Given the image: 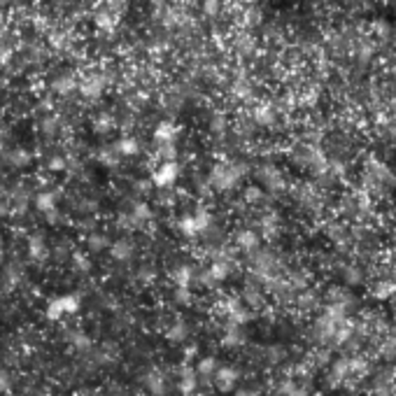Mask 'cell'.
<instances>
[{"mask_svg":"<svg viewBox=\"0 0 396 396\" xmlns=\"http://www.w3.org/2000/svg\"><path fill=\"white\" fill-rule=\"evenodd\" d=\"M242 175H245V166H240V163H226V166H215L208 182L217 191H231L240 182Z\"/></svg>","mask_w":396,"mask_h":396,"instance_id":"1","label":"cell"},{"mask_svg":"<svg viewBox=\"0 0 396 396\" xmlns=\"http://www.w3.org/2000/svg\"><path fill=\"white\" fill-rule=\"evenodd\" d=\"M180 177V166H177V161H163L159 168L152 173V184L159 189H168L175 184V180Z\"/></svg>","mask_w":396,"mask_h":396,"instance_id":"2","label":"cell"},{"mask_svg":"<svg viewBox=\"0 0 396 396\" xmlns=\"http://www.w3.org/2000/svg\"><path fill=\"white\" fill-rule=\"evenodd\" d=\"M238 370L231 368V366H224V368H217L215 375H212V382H215V387L222 394H226V391H231L235 387V380H238Z\"/></svg>","mask_w":396,"mask_h":396,"instance_id":"3","label":"cell"},{"mask_svg":"<svg viewBox=\"0 0 396 396\" xmlns=\"http://www.w3.org/2000/svg\"><path fill=\"white\" fill-rule=\"evenodd\" d=\"M177 389L182 396H191L198 391V375H196L194 368H187L182 366L180 368V380H177Z\"/></svg>","mask_w":396,"mask_h":396,"instance_id":"4","label":"cell"},{"mask_svg":"<svg viewBox=\"0 0 396 396\" xmlns=\"http://www.w3.org/2000/svg\"><path fill=\"white\" fill-rule=\"evenodd\" d=\"M145 387H147V391L152 396H166V391H168L166 377H163L161 370H156V368L145 373Z\"/></svg>","mask_w":396,"mask_h":396,"instance_id":"5","label":"cell"},{"mask_svg":"<svg viewBox=\"0 0 396 396\" xmlns=\"http://www.w3.org/2000/svg\"><path fill=\"white\" fill-rule=\"evenodd\" d=\"M28 256L38 263L47 261L49 247H47V240H45L42 235H31V238H28Z\"/></svg>","mask_w":396,"mask_h":396,"instance_id":"6","label":"cell"},{"mask_svg":"<svg viewBox=\"0 0 396 396\" xmlns=\"http://www.w3.org/2000/svg\"><path fill=\"white\" fill-rule=\"evenodd\" d=\"M110 256H112L114 261H119V263L131 261V259H133V242H128L126 238L110 242Z\"/></svg>","mask_w":396,"mask_h":396,"instance_id":"7","label":"cell"},{"mask_svg":"<svg viewBox=\"0 0 396 396\" xmlns=\"http://www.w3.org/2000/svg\"><path fill=\"white\" fill-rule=\"evenodd\" d=\"M177 133H180L177 124H173V121H161V124H156V128H154V140L159 142V145H170V142H175Z\"/></svg>","mask_w":396,"mask_h":396,"instance_id":"8","label":"cell"},{"mask_svg":"<svg viewBox=\"0 0 396 396\" xmlns=\"http://www.w3.org/2000/svg\"><path fill=\"white\" fill-rule=\"evenodd\" d=\"M35 208L40 210L42 215H47L52 210L59 208V191H52V189H45L35 196Z\"/></svg>","mask_w":396,"mask_h":396,"instance_id":"9","label":"cell"},{"mask_svg":"<svg viewBox=\"0 0 396 396\" xmlns=\"http://www.w3.org/2000/svg\"><path fill=\"white\" fill-rule=\"evenodd\" d=\"M103 87H105L103 77H96V75H91V77H87V80H82L77 84V89H80V94L84 98H98L103 94Z\"/></svg>","mask_w":396,"mask_h":396,"instance_id":"10","label":"cell"},{"mask_svg":"<svg viewBox=\"0 0 396 396\" xmlns=\"http://www.w3.org/2000/svg\"><path fill=\"white\" fill-rule=\"evenodd\" d=\"M235 245L240 249H245V252H254L256 245H259V235H256L252 228H242V231H238V235H235Z\"/></svg>","mask_w":396,"mask_h":396,"instance_id":"11","label":"cell"},{"mask_svg":"<svg viewBox=\"0 0 396 396\" xmlns=\"http://www.w3.org/2000/svg\"><path fill=\"white\" fill-rule=\"evenodd\" d=\"M112 149L119 156H135L138 152H140V142L135 140L133 135H124V138H121V140L117 142Z\"/></svg>","mask_w":396,"mask_h":396,"instance_id":"12","label":"cell"},{"mask_svg":"<svg viewBox=\"0 0 396 396\" xmlns=\"http://www.w3.org/2000/svg\"><path fill=\"white\" fill-rule=\"evenodd\" d=\"M210 277L215 280V282H222V280H226L228 275H231V259H217V261L210 263L208 268Z\"/></svg>","mask_w":396,"mask_h":396,"instance_id":"13","label":"cell"},{"mask_svg":"<svg viewBox=\"0 0 396 396\" xmlns=\"http://www.w3.org/2000/svg\"><path fill=\"white\" fill-rule=\"evenodd\" d=\"M245 342V333H242L240 326L235 324H226V331H224V338H222V345L224 347H238Z\"/></svg>","mask_w":396,"mask_h":396,"instance_id":"14","label":"cell"},{"mask_svg":"<svg viewBox=\"0 0 396 396\" xmlns=\"http://www.w3.org/2000/svg\"><path fill=\"white\" fill-rule=\"evenodd\" d=\"M196 280L194 275V268L191 266H187V263H180L177 268L173 270V282L175 287H189V284Z\"/></svg>","mask_w":396,"mask_h":396,"instance_id":"15","label":"cell"},{"mask_svg":"<svg viewBox=\"0 0 396 396\" xmlns=\"http://www.w3.org/2000/svg\"><path fill=\"white\" fill-rule=\"evenodd\" d=\"M189 333H191V329H189V324L184 322V319H177L175 324H170V329L166 331V338H168L170 342H182L187 340Z\"/></svg>","mask_w":396,"mask_h":396,"instance_id":"16","label":"cell"},{"mask_svg":"<svg viewBox=\"0 0 396 396\" xmlns=\"http://www.w3.org/2000/svg\"><path fill=\"white\" fill-rule=\"evenodd\" d=\"M7 161L12 163L14 168H28V166H31V161H33V154H31L28 149L17 147V149H12V152L7 154Z\"/></svg>","mask_w":396,"mask_h":396,"instance_id":"17","label":"cell"},{"mask_svg":"<svg viewBox=\"0 0 396 396\" xmlns=\"http://www.w3.org/2000/svg\"><path fill=\"white\" fill-rule=\"evenodd\" d=\"M128 215L133 217V222L138 224V226H140V224H147L149 219H152V208H149V205H147L145 201H135Z\"/></svg>","mask_w":396,"mask_h":396,"instance_id":"18","label":"cell"},{"mask_svg":"<svg viewBox=\"0 0 396 396\" xmlns=\"http://www.w3.org/2000/svg\"><path fill=\"white\" fill-rule=\"evenodd\" d=\"M191 217H194V224H196V231H198V233H208L210 228H212V224H215L210 210H205V208H198Z\"/></svg>","mask_w":396,"mask_h":396,"instance_id":"19","label":"cell"},{"mask_svg":"<svg viewBox=\"0 0 396 396\" xmlns=\"http://www.w3.org/2000/svg\"><path fill=\"white\" fill-rule=\"evenodd\" d=\"M117 12L114 10H103V12L96 14V26L101 28V31H114V26H117Z\"/></svg>","mask_w":396,"mask_h":396,"instance_id":"20","label":"cell"},{"mask_svg":"<svg viewBox=\"0 0 396 396\" xmlns=\"http://www.w3.org/2000/svg\"><path fill=\"white\" fill-rule=\"evenodd\" d=\"M217 368H219V366H217L215 356H201V359H198V363H196V375H203V377L210 375V377H212Z\"/></svg>","mask_w":396,"mask_h":396,"instance_id":"21","label":"cell"},{"mask_svg":"<svg viewBox=\"0 0 396 396\" xmlns=\"http://www.w3.org/2000/svg\"><path fill=\"white\" fill-rule=\"evenodd\" d=\"M59 303L63 308V315H75L82 305V298L77 294H66V296H59Z\"/></svg>","mask_w":396,"mask_h":396,"instance_id":"22","label":"cell"},{"mask_svg":"<svg viewBox=\"0 0 396 396\" xmlns=\"http://www.w3.org/2000/svg\"><path fill=\"white\" fill-rule=\"evenodd\" d=\"M112 128H114V117H112V114L103 112V114H98V117L94 119V131H96V133L108 135Z\"/></svg>","mask_w":396,"mask_h":396,"instance_id":"23","label":"cell"},{"mask_svg":"<svg viewBox=\"0 0 396 396\" xmlns=\"http://www.w3.org/2000/svg\"><path fill=\"white\" fill-rule=\"evenodd\" d=\"M177 228H180V233L184 235V238H196L198 235V231H196V224H194V217L191 215H184L177 222Z\"/></svg>","mask_w":396,"mask_h":396,"instance_id":"24","label":"cell"},{"mask_svg":"<svg viewBox=\"0 0 396 396\" xmlns=\"http://www.w3.org/2000/svg\"><path fill=\"white\" fill-rule=\"evenodd\" d=\"M68 340L73 342L75 349H89L91 347V338H89L87 333H82V331H70V333H68Z\"/></svg>","mask_w":396,"mask_h":396,"instance_id":"25","label":"cell"},{"mask_svg":"<svg viewBox=\"0 0 396 396\" xmlns=\"http://www.w3.org/2000/svg\"><path fill=\"white\" fill-rule=\"evenodd\" d=\"M156 280V268L152 263H142L138 268V282L140 284H152Z\"/></svg>","mask_w":396,"mask_h":396,"instance_id":"26","label":"cell"},{"mask_svg":"<svg viewBox=\"0 0 396 396\" xmlns=\"http://www.w3.org/2000/svg\"><path fill=\"white\" fill-rule=\"evenodd\" d=\"M173 298L177 305H184V308H187V305H191V301H194V294H191L189 287H175Z\"/></svg>","mask_w":396,"mask_h":396,"instance_id":"27","label":"cell"},{"mask_svg":"<svg viewBox=\"0 0 396 396\" xmlns=\"http://www.w3.org/2000/svg\"><path fill=\"white\" fill-rule=\"evenodd\" d=\"M98 161H101L103 166H108V168H117V166H119V154H117L112 147H110V149H101Z\"/></svg>","mask_w":396,"mask_h":396,"instance_id":"28","label":"cell"},{"mask_svg":"<svg viewBox=\"0 0 396 396\" xmlns=\"http://www.w3.org/2000/svg\"><path fill=\"white\" fill-rule=\"evenodd\" d=\"M45 315H47L49 322H59L61 317H63V308H61L59 298H52V301L47 303V310H45Z\"/></svg>","mask_w":396,"mask_h":396,"instance_id":"29","label":"cell"},{"mask_svg":"<svg viewBox=\"0 0 396 396\" xmlns=\"http://www.w3.org/2000/svg\"><path fill=\"white\" fill-rule=\"evenodd\" d=\"M108 245H110L108 235H103V233H91V235H89V249H94V252H103Z\"/></svg>","mask_w":396,"mask_h":396,"instance_id":"30","label":"cell"},{"mask_svg":"<svg viewBox=\"0 0 396 396\" xmlns=\"http://www.w3.org/2000/svg\"><path fill=\"white\" fill-rule=\"evenodd\" d=\"M56 91L59 94H70V91H75L77 89V82H75V77H70V75H66V77H59L56 80Z\"/></svg>","mask_w":396,"mask_h":396,"instance_id":"31","label":"cell"},{"mask_svg":"<svg viewBox=\"0 0 396 396\" xmlns=\"http://www.w3.org/2000/svg\"><path fill=\"white\" fill-rule=\"evenodd\" d=\"M261 231H263V235L266 238H270V235H275V231H277V217L275 215H266L261 219Z\"/></svg>","mask_w":396,"mask_h":396,"instance_id":"32","label":"cell"},{"mask_svg":"<svg viewBox=\"0 0 396 396\" xmlns=\"http://www.w3.org/2000/svg\"><path fill=\"white\" fill-rule=\"evenodd\" d=\"M159 156H161V161H177V147H175V142H170V145H159Z\"/></svg>","mask_w":396,"mask_h":396,"instance_id":"33","label":"cell"},{"mask_svg":"<svg viewBox=\"0 0 396 396\" xmlns=\"http://www.w3.org/2000/svg\"><path fill=\"white\" fill-rule=\"evenodd\" d=\"M49 173H63V170H68V161L63 159V156H52L47 163Z\"/></svg>","mask_w":396,"mask_h":396,"instance_id":"34","label":"cell"},{"mask_svg":"<svg viewBox=\"0 0 396 396\" xmlns=\"http://www.w3.org/2000/svg\"><path fill=\"white\" fill-rule=\"evenodd\" d=\"M73 263H75V270H80V273H89V270H91V261H89L82 252H77V254L73 256Z\"/></svg>","mask_w":396,"mask_h":396,"instance_id":"35","label":"cell"},{"mask_svg":"<svg viewBox=\"0 0 396 396\" xmlns=\"http://www.w3.org/2000/svg\"><path fill=\"white\" fill-rule=\"evenodd\" d=\"M263 198V191L259 187H247L245 189V203H259Z\"/></svg>","mask_w":396,"mask_h":396,"instance_id":"36","label":"cell"},{"mask_svg":"<svg viewBox=\"0 0 396 396\" xmlns=\"http://www.w3.org/2000/svg\"><path fill=\"white\" fill-rule=\"evenodd\" d=\"M152 187H154V184H152L149 180H138V182H135V191H138L140 196L149 194V191H152Z\"/></svg>","mask_w":396,"mask_h":396,"instance_id":"37","label":"cell"},{"mask_svg":"<svg viewBox=\"0 0 396 396\" xmlns=\"http://www.w3.org/2000/svg\"><path fill=\"white\" fill-rule=\"evenodd\" d=\"M256 121H259V124H270V121H273V114H270V110H266V108L256 110Z\"/></svg>","mask_w":396,"mask_h":396,"instance_id":"38","label":"cell"},{"mask_svg":"<svg viewBox=\"0 0 396 396\" xmlns=\"http://www.w3.org/2000/svg\"><path fill=\"white\" fill-rule=\"evenodd\" d=\"M117 222H119V228H135V226H138V224L133 222V217L128 215V212H126V215H119Z\"/></svg>","mask_w":396,"mask_h":396,"instance_id":"39","label":"cell"},{"mask_svg":"<svg viewBox=\"0 0 396 396\" xmlns=\"http://www.w3.org/2000/svg\"><path fill=\"white\" fill-rule=\"evenodd\" d=\"M245 301L252 303V305H259V303H261V294L254 291V289H247V291H245Z\"/></svg>","mask_w":396,"mask_h":396,"instance_id":"40","label":"cell"},{"mask_svg":"<svg viewBox=\"0 0 396 396\" xmlns=\"http://www.w3.org/2000/svg\"><path fill=\"white\" fill-rule=\"evenodd\" d=\"M10 59H12V49L3 47V45H0V68L7 66V63H10Z\"/></svg>","mask_w":396,"mask_h":396,"instance_id":"41","label":"cell"},{"mask_svg":"<svg viewBox=\"0 0 396 396\" xmlns=\"http://www.w3.org/2000/svg\"><path fill=\"white\" fill-rule=\"evenodd\" d=\"M203 10L208 14H217L219 10V0H203Z\"/></svg>","mask_w":396,"mask_h":396,"instance_id":"42","label":"cell"},{"mask_svg":"<svg viewBox=\"0 0 396 396\" xmlns=\"http://www.w3.org/2000/svg\"><path fill=\"white\" fill-rule=\"evenodd\" d=\"M198 282L203 284V287H215V280H212V277H210V273L208 270H205V273H201V275H198Z\"/></svg>","mask_w":396,"mask_h":396,"instance_id":"43","label":"cell"},{"mask_svg":"<svg viewBox=\"0 0 396 396\" xmlns=\"http://www.w3.org/2000/svg\"><path fill=\"white\" fill-rule=\"evenodd\" d=\"M7 389H10V375L5 370H0V394H5Z\"/></svg>","mask_w":396,"mask_h":396,"instance_id":"44","label":"cell"},{"mask_svg":"<svg viewBox=\"0 0 396 396\" xmlns=\"http://www.w3.org/2000/svg\"><path fill=\"white\" fill-rule=\"evenodd\" d=\"M45 217H47V222H49V224H59V222H61V212H59V208L52 210V212H47Z\"/></svg>","mask_w":396,"mask_h":396,"instance_id":"45","label":"cell"},{"mask_svg":"<svg viewBox=\"0 0 396 396\" xmlns=\"http://www.w3.org/2000/svg\"><path fill=\"white\" fill-rule=\"evenodd\" d=\"M196 354H198V347H196V345H189V347H184V356H187V361H189V359H194Z\"/></svg>","mask_w":396,"mask_h":396,"instance_id":"46","label":"cell"},{"mask_svg":"<svg viewBox=\"0 0 396 396\" xmlns=\"http://www.w3.org/2000/svg\"><path fill=\"white\" fill-rule=\"evenodd\" d=\"M391 289H394V287H391V284H382V287L377 289V294H380V296H384V294H389Z\"/></svg>","mask_w":396,"mask_h":396,"instance_id":"47","label":"cell"},{"mask_svg":"<svg viewBox=\"0 0 396 396\" xmlns=\"http://www.w3.org/2000/svg\"><path fill=\"white\" fill-rule=\"evenodd\" d=\"M235 396H249V391L247 389H238V391H235Z\"/></svg>","mask_w":396,"mask_h":396,"instance_id":"48","label":"cell"},{"mask_svg":"<svg viewBox=\"0 0 396 396\" xmlns=\"http://www.w3.org/2000/svg\"><path fill=\"white\" fill-rule=\"evenodd\" d=\"M291 396H308V394H305L303 389H294V394H291Z\"/></svg>","mask_w":396,"mask_h":396,"instance_id":"49","label":"cell"},{"mask_svg":"<svg viewBox=\"0 0 396 396\" xmlns=\"http://www.w3.org/2000/svg\"><path fill=\"white\" fill-rule=\"evenodd\" d=\"M249 396H261V394H256V391H249Z\"/></svg>","mask_w":396,"mask_h":396,"instance_id":"50","label":"cell"},{"mask_svg":"<svg viewBox=\"0 0 396 396\" xmlns=\"http://www.w3.org/2000/svg\"><path fill=\"white\" fill-rule=\"evenodd\" d=\"M191 396H205V394H201V391H196V394H191Z\"/></svg>","mask_w":396,"mask_h":396,"instance_id":"51","label":"cell"},{"mask_svg":"<svg viewBox=\"0 0 396 396\" xmlns=\"http://www.w3.org/2000/svg\"><path fill=\"white\" fill-rule=\"evenodd\" d=\"M0 249H3V238H0Z\"/></svg>","mask_w":396,"mask_h":396,"instance_id":"52","label":"cell"}]
</instances>
